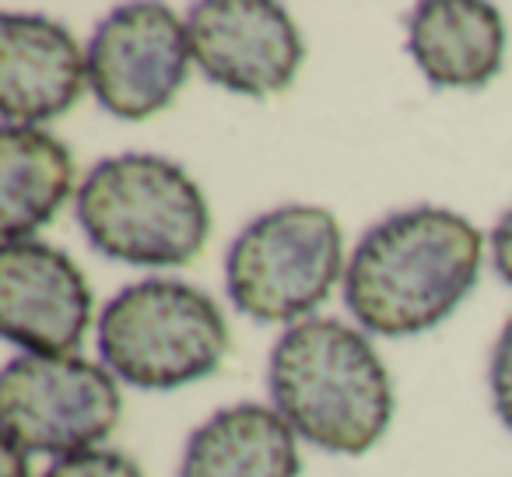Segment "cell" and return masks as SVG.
<instances>
[{
  "label": "cell",
  "mask_w": 512,
  "mask_h": 477,
  "mask_svg": "<svg viewBox=\"0 0 512 477\" xmlns=\"http://www.w3.org/2000/svg\"><path fill=\"white\" fill-rule=\"evenodd\" d=\"M228 323L218 302L183 281L148 278L123 288L99 320V355L137 390H179L218 372Z\"/></svg>",
  "instance_id": "obj_4"
},
{
  "label": "cell",
  "mask_w": 512,
  "mask_h": 477,
  "mask_svg": "<svg viewBox=\"0 0 512 477\" xmlns=\"http://www.w3.org/2000/svg\"><path fill=\"white\" fill-rule=\"evenodd\" d=\"M78 225L109 260L186 267L211 235V207L183 165L162 155H116L81 183Z\"/></svg>",
  "instance_id": "obj_3"
},
{
  "label": "cell",
  "mask_w": 512,
  "mask_h": 477,
  "mask_svg": "<svg viewBox=\"0 0 512 477\" xmlns=\"http://www.w3.org/2000/svg\"><path fill=\"white\" fill-rule=\"evenodd\" d=\"M190 32L165 4H123L95 29L88 85L106 113L141 123L162 113L190 71Z\"/></svg>",
  "instance_id": "obj_7"
},
{
  "label": "cell",
  "mask_w": 512,
  "mask_h": 477,
  "mask_svg": "<svg viewBox=\"0 0 512 477\" xmlns=\"http://www.w3.org/2000/svg\"><path fill=\"white\" fill-rule=\"evenodd\" d=\"M505 18L484 0H425L407 25V50L432 88H484L505 64Z\"/></svg>",
  "instance_id": "obj_11"
},
{
  "label": "cell",
  "mask_w": 512,
  "mask_h": 477,
  "mask_svg": "<svg viewBox=\"0 0 512 477\" xmlns=\"http://www.w3.org/2000/svg\"><path fill=\"white\" fill-rule=\"evenodd\" d=\"M488 383H491V400H495V414L512 432V316L505 320L495 351H491Z\"/></svg>",
  "instance_id": "obj_15"
},
{
  "label": "cell",
  "mask_w": 512,
  "mask_h": 477,
  "mask_svg": "<svg viewBox=\"0 0 512 477\" xmlns=\"http://www.w3.org/2000/svg\"><path fill=\"white\" fill-rule=\"evenodd\" d=\"M295 428L274 407L235 404L211 414L186 442L179 477H299Z\"/></svg>",
  "instance_id": "obj_12"
},
{
  "label": "cell",
  "mask_w": 512,
  "mask_h": 477,
  "mask_svg": "<svg viewBox=\"0 0 512 477\" xmlns=\"http://www.w3.org/2000/svg\"><path fill=\"white\" fill-rule=\"evenodd\" d=\"M344 271L341 225L327 207L288 204L249 221L228 246L225 288L256 323H302Z\"/></svg>",
  "instance_id": "obj_5"
},
{
  "label": "cell",
  "mask_w": 512,
  "mask_h": 477,
  "mask_svg": "<svg viewBox=\"0 0 512 477\" xmlns=\"http://www.w3.org/2000/svg\"><path fill=\"white\" fill-rule=\"evenodd\" d=\"M92 285L64 250L18 239L0 250V334L25 355H74L92 327Z\"/></svg>",
  "instance_id": "obj_9"
},
{
  "label": "cell",
  "mask_w": 512,
  "mask_h": 477,
  "mask_svg": "<svg viewBox=\"0 0 512 477\" xmlns=\"http://www.w3.org/2000/svg\"><path fill=\"white\" fill-rule=\"evenodd\" d=\"M186 32L200 74L249 99L288 92L306 57L292 15L271 0H204Z\"/></svg>",
  "instance_id": "obj_8"
},
{
  "label": "cell",
  "mask_w": 512,
  "mask_h": 477,
  "mask_svg": "<svg viewBox=\"0 0 512 477\" xmlns=\"http://www.w3.org/2000/svg\"><path fill=\"white\" fill-rule=\"evenodd\" d=\"M88 85L78 39L46 15H0V113L4 127L64 116Z\"/></svg>",
  "instance_id": "obj_10"
},
{
  "label": "cell",
  "mask_w": 512,
  "mask_h": 477,
  "mask_svg": "<svg viewBox=\"0 0 512 477\" xmlns=\"http://www.w3.org/2000/svg\"><path fill=\"white\" fill-rule=\"evenodd\" d=\"M491 257H495V271L512 288V211H505V218L491 232Z\"/></svg>",
  "instance_id": "obj_16"
},
{
  "label": "cell",
  "mask_w": 512,
  "mask_h": 477,
  "mask_svg": "<svg viewBox=\"0 0 512 477\" xmlns=\"http://www.w3.org/2000/svg\"><path fill=\"white\" fill-rule=\"evenodd\" d=\"M74 190V158L39 127L0 130V225L4 243L32 239Z\"/></svg>",
  "instance_id": "obj_13"
},
{
  "label": "cell",
  "mask_w": 512,
  "mask_h": 477,
  "mask_svg": "<svg viewBox=\"0 0 512 477\" xmlns=\"http://www.w3.org/2000/svg\"><path fill=\"white\" fill-rule=\"evenodd\" d=\"M43 477H144L141 467L127 453L116 449H88L57 460Z\"/></svg>",
  "instance_id": "obj_14"
},
{
  "label": "cell",
  "mask_w": 512,
  "mask_h": 477,
  "mask_svg": "<svg viewBox=\"0 0 512 477\" xmlns=\"http://www.w3.org/2000/svg\"><path fill=\"white\" fill-rule=\"evenodd\" d=\"M274 411L313 446L362 456L393 421V379L362 330L309 316L281 334L271 369Z\"/></svg>",
  "instance_id": "obj_2"
},
{
  "label": "cell",
  "mask_w": 512,
  "mask_h": 477,
  "mask_svg": "<svg viewBox=\"0 0 512 477\" xmlns=\"http://www.w3.org/2000/svg\"><path fill=\"white\" fill-rule=\"evenodd\" d=\"M484 235L446 207H411L365 232L344 274V302L369 334L439 327L481 278Z\"/></svg>",
  "instance_id": "obj_1"
},
{
  "label": "cell",
  "mask_w": 512,
  "mask_h": 477,
  "mask_svg": "<svg viewBox=\"0 0 512 477\" xmlns=\"http://www.w3.org/2000/svg\"><path fill=\"white\" fill-rule=\"evenodd\" d=\"M0 477H29V453L15 439H8V435H4V467H0Z\"/></svg>",
  "instance_id": "obj_17"
},
{
  "label": "cell",
  "mask_w": 512,
  "mask_h": 477,
  "mask_svg": "<svg viewBox=\"0 0 512 477\" xmlns=\"http://www.w3.org/2000/svg\"><path fill=\"white\" fill-rule=\"evenodd\" d=\"M120 383L81 355H18L0 376V425L25 453L74 456L120 425Z\"/></svg>",
  "instance_id": "obj_6"
}]
</instances>
